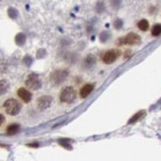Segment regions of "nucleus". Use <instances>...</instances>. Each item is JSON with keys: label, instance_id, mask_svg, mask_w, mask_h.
Here are the masks:
<instances>
[{"label": "nucleus", "instance_id": "obj_1", "mask_svg": "<svg viewBox=\"0 0 161 161\" xmlns=\"http://www.w3.org/2000/svg\"><path fill=\"white\" fill-rule=\"evenodd\" d=\"M3 107H5L7 114L11 116H15L21 112L22 104L16 99H8L3 104Z\"/></svg>", "mask_w": 161, "mask_h": 161}, {"label": "nucleus", "instance_id": "obj_2", "mask_svg": "<svg viewBox=\"0 0 161 161\" xmlns=\"http://www.w3.org/2000/svg\"><path fill=\"white\" fill-rule=\"evenodd\" d=\"M76 98V91L72 86H67L59 95V100L62 103H72Z\"/></svg>", "mask_w": 161, "mask_h": 161}, {"label": "nucleus", "instance_id": "obj_3", "mask_svg": "<svg viewBox=\"0 0 161 161\" xmlns=\"http://www.w3.org/2000/svg\"><path fill=\"white\" fill-rule=\"evenodd\" d=\"M69 76V71L66 69H58V70H55L51 73V82L54 85H59L62 84V83L68 79Z\"/></svg>", "mask_w": 161, "mask_h": 161}, {"label": "nucleus", "instance_id": "obj_4", "mask_svg": "<svg viewBox=\"0 0 161 161\" xmlns=\"http://www.w3.org/2000/svg\"><path fill=\"white\" fill-rule=\"evenodd\" d=\"M141 41L142 40H141V37L138 34L134 33V32H130L124 38L117 40L116 44L117 45H124V44H126V45H138L141 43Z\"/></svg>", "mask_w": 161, "mask_h": 161}, {"label": "nucleus", "instance_id": "obj_5", "mask_svg": "<svg viewBox=\"0 0 161 161\" xmlns=\"http://www.w3.org/2000/svg\"><path fill=\"white\" fill-rule=\"evenodd\" d=\"M26 86L32 90H39L42 87V82L37 74H30L26 79Z\"/></svg>", "mask_w": 161, "mask_h": 161}, {"label": "nucleus", "instance_id": "obj_6", "mask_svg": "<svg viewBox=\"0 0 161 161\" xmlns=\"http://www.w3.org/2000/svg\"><path fill=\"white\" fill-rule=\"evenodd\" d=\"M120 56V52L118 50H110L107 52L104 53V55L102 56V61L107 65H111L113 62H115L117 60V58Z\"/></svg>", "mask_w": 161, "mask_h": 161}, {"label": "nucleus", "instance_id": "obj_7", "mask_svg": "<svg viewBox=\"0 0 161 161\" xmlns=\"http://www.w3.org/2000/svg\"><path fill=\"white\" fill-rule=\"evenodd\" d=\"M53 102V98L51 96H41L38 99V107L40 111H43L50 107Z\"/></svg>", "mask_w": 161, "mask_h": 161}, {"label": "nucleus", "instance_id": "obj_8", "mask_svg": "<svg viewBox=\"0 0 161 161\" xmlns=\"http://www.w3.org/2000/svg\"><path fill=\"white\" fill-rule=\"evenodd\" d=\"M17 95H18V97L23 100L24 102L28 103V102H30V101H31L32 95H31V93H30L29 90H27L26 88H23V87H22V88H19L17 90Z\"/></svg>", "mask_w": 161, "mask_h": 161}, {"label": "nucleus", "instance_id": "obj_9", "mask_svg": "<svg viewBox=\"0 0 161 161\" xmlns=\"http://www.w3.org/2000/svg\"><path fill=\"white\" fill-rule=\"evenodd\" d=\"M95 89V85L91 84V83H88V84H85L84 86L81 88V91H79V96L81 98H86L93 93V90Z\"/></svg>", "mask_w": 161, "mask_h": 161}, {"label": "nucleus", "instance_id": "obj_10", "mask_svg": "<svg viewBox=\"0 0 161 161\" xmlns=\"http://www.w3.org/2000/svg\"><path fill=\"white\" fill-rule=\"evenodd\" d=\"M18 131H19V125H17V124H12V125L8 126V128H7V133L9 134V135L16 134Z\"/></svg>", "mask_w": 161, "mask_h": 161}, {"label": "nucleus", "instance_id": "obj_11", "mask_svg": "<svg viewBox=\"0 0 161 161\" xmlns=\"http://www.w3.org/2000/svg\"><path fill=\"white\" fill-rule=\"evenodd\" d=\"M15 42H16V44H17V45L23 46L24 44H25V42H26V36L23 33V32H19V33H17V34H16V37H15Z\"/></svg>", "mask_w": 161, "mask_h": 161}, {"label": "nucleus", "instance_id": "obj_12", "mask_svg": "<svg viewBox=\"0 0 161 161\" xmlns=\"http://www.w3.org/2000/svg\"><path fill=\"white\" fill-rule=\"evenodd\" d=\"M144 114H145V111H144V110H142V111H140V112H138V113H135L133 116H132L131 119L128 121V124H134V123H136L138 120H140L141 118L143 117Z\"/></svg>", "mask_w": 161, "mask_h": 161}, {"label": "nucleus", "instance_id": "obj_13", "mask_svg": "<svg viewBox=\"0 0 161 161\" xmlns=\"http://www.w3.org/2000/svg\"><path fill=\"white\" fill-rule=\"evenodd\" d=\"M9 83L5 79H0V95H5L9 90Z\"/></svg>", "mask_w": 161, "mask_h": 161}, {"label": "nucleus", "instance_id": "obj_14", "mask_svg": "<svg viewBox=\"0 0 161 161\" xmlns=\"http://www.w3.org/2000/svg\"><path fill=\"white\" fill-rule=\"evenodd\" d=\"M138 29L142 30V31H147V30L149 29V23H148L146 19H141L138 23Z\"/></svg>", "mask_w": 161, "mask_h": 161}, {"label": "nucleus", "instance_id": "obj_15", "mask_svg": "<svg viewBox=\"0 0 161 161\" xmlns=\"http://www.w3.org/2000/svg\"><path fill=\"white\" fill-rule=\"evenodd\" d=\"M84 62H85V66L86 67H93V65L96 64V58L93 56V55H88V56L85 58Z\"/></svg>", "mask_w": 161, "mask_h": 161}, {"label": "nucleus", "instance_id": "obj_16", "mask_svg": "<svg viewBox=\"0 0 161 161\" xmlns=\"http://www.w3.org/2000/svg\"><path fill=\"white\" fill-rule=\"evenodd\" d=\"M152 34L154 37H158L161 34V25L160 24H157V25H155L154 27H152Z\"/></svg>", "mask_w": 161, "mask_h": 161}, {"label": "nucleus", "instance_id": "obj_17", "mask_svg": "<svg viewBox=\"0 0 161 161\" xmlns=\"http://www.w3.org/2000/svg\"><path fill=\"white\" fill-rule=\"evenodd\" d=\"M8 15H9V17H11L12 19H15L18 15L17 10L14 9V8H9V9H8Z\"/></svg>", "mask_w": 161, "mask_h": 161}, {"label": "nucleus", "instance_id": "obj_18", "mask_svg": "<svg viewBox=\"0 0 161 161\" xmlns=\"http://www.w3.org/2000/svg\"><path fill=\"white\" fill-rule=\"evenodd\" d=\"M59 144H60V145H62L64 147L68 148V149H71V148H72L70 144H69V141L66 140V138H61V140H59Z\"/></svg>", "mask_w": 161, "mask_h": 161}, {"label": "nucleus", "instance_id": "obj_19", "mask_svg": "<svg viewBox=\"0 0 161 161\" xmlns=\"http://www.w3.org/2000/svg\"><path fill=\"white\" fill-rule=\"evenodd\" d=\"M23 61H24V64H25L26 66H30V65L32 64V61H33V59H32V57L29 56V55H26V56L24 57Z\"/></svg>", "mask_w": 161, "mask_h": 161}, {"label": "nucleus", "instance_id": "obj_20", "mask_svg": "<svg viewBox=\"0 0 161 161\" xmlns=\"http://www.w3.org/2000/svg\"><path fill=\"white\" fill-rule=\"evenodd\" d=\"M45 56H46V51L45 50H39L38 52H37V58L41 59Z\"/></svg>", "mask_w": 161, "mask_h": 161}, {"label": "nucleus", "instance_id": "obj_21", "mask_svg": "<svg viewBox=\"0 0 161 161\" xmlns=\"http://www.w3.org/2000/svg\"><path fill=\"white\" fill-rule=\"evenodd\" d=\"M107 36H109V32H102V33L100 34V37H101V38H100V39H101V41H102V42L107 41V38H109Z\"/></svg>", "mask_w": 161, "mask_h": 161}, {"label": "nucleus", "instance_id": "obj_22", "mask_svg": "<svg viewBox=\"0 0 161 161\" xmlns=\"http://www.w3.org/2000/svg\"><path fill=\"white\" fill-rule=\"evenodd\" d=\"M121 25H123V22L120 21V19H116L115 23H114V27H115L116 29H119V28L121 27Z\"/></svg>", "mask_w": 161, "mask_h": 161}, {"label": "nucleus", "instance_id": "obj_23", "mask_svg": "<svg viewBox=\"0 0 161 161\" xmlns=\"http://www.w3.org/2000/svg\"><path fill=\"white\" fill-rule=\"evenodd\" d=\"M5 116H3L2 114H0V126H1L3 123H5Z\"/></svg>", "mask_w": 161, "mask_h": 161}]
</instances>
